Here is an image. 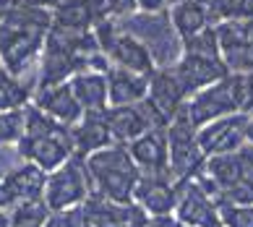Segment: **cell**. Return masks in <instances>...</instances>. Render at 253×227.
<instances>
[{
    "mask_svg": "<svg viewBox=\"0 0 253 227\" xmlns=\"http://www.w3.org/2000/svg\"><path fill=\"white\" fill-rule=\"evenodd\" d=\"M107 84H110V107L136 105V102H144L149 97V84H152V76L133 73V71L118 68V65H110Z\"/></svg>",
    "mask_w": 253,
    "mask_h": 227,
    "instance_id": "obj_21",
    "label": "cell"
},
{
    "mask_svg": "<svg viewBox=\"0 0 253 227\" xmlns=\"http://www.w3.org/2000/svg\"><path fill=\"white\" fill-rule=\"evenodd\" d=\"M222 198H227L232 204H253V175H248L243 183H238L235 188H230Z\"/></svg>",
    "mask_w": 253,
    "mask_h": 227,
    "instance_id": "obj_33",
    "label": "cell"
},
{
    "mask_svg": "<svg viewBox=\"0 0 253 227\" xmlns=\"http://www.w3.org/2000/svg\"><path fill=\"white\" fill-rule=\"evenodd\" d=\"M84 227H146L149 217L136 201L118 204L91 193L84 201Z\"/></svg>",
    "mask_w": 253,
    "mask_h": 227,
    "instance_id": "obj_13",
    "label": "cell"
},
{
    "mask_svg": "<svg viewBox=\"0 0 253 227\" xmlns=\"http://www.w3.org/2000/svg\"><path fill=\"white\" fill-rule=\"evenodd\" d=\"M214 29H217L222 60L230 68V73H253V18L222 21Z\"/></svg>",
    "mask_w": 253,
    "mask_h": 227,
    "instance_id": "obj_11",
    "label": "cell"
},
{
    "mask_svg": "<svg viewBox=\"0 0 253 227\" xmlns=\"http://www.w3.org/2000/svg\"><path fill=\"white\" fill-rule=\"evenodd\" d=\"M175 220L185 227H222L219 191L206 181L204 173L180 183Z\"/></svg>",
    "mask_w": 253,
    "mask_h": 227,
    "instance_id": "obj_9",
    "label": "cell"
},
{
    "mask_svg": "<svg viewBox=\"0 0 253 227\" xmlns=\"http://www.w3.org/2000/svg\"><path fill=\"white\" fill-rule=\"evenodd\" d=\"M243 99H246V76L230 73L222 81L193 94L188 99V105H185V112L193 120V126L201 128L211 120L243 112Z\"/></svg>",
    "mask_w": 253,
    "mask_h": 227,
    "instance_id": "obj_6",
    "label": "cell"
},
{
    "mask_svg": "<svg viewBox=\"0 0 253 227\" xmlns=\"http://www.w3.org/2000/svg\"><path fill=\"white\" fill-rule=\"evenodd\" d=\"M146 99L157 107L159 115L170 123L172 118H177L185 110L191 94L183 87V81H180V76L175 73V68H157L152 73V84H149V97Z\"/></svg>",
    "mask_w": 253,
    "mask_h": 227,
    "instance_id": "obj_17",
    "label": "cell"
},
{
    "mask_svg": "<svg viewBox=\"0 0 253 227\" xmlns=\"http://www.w3.org/2000/svg\"><path fill=\"white\" fill-rule=\"evenodd\" d=\"M102 8H105L107 18H126L130 13H138V0H102Z\"/></svg>",
    "mask_w": 253,
    "mask_h": 227,
    "instance_id": "obj_31",
    "label": "cell"
},
{
    "mask_svg": "<svg viewBox=\"0 0 253 227\" xmlns=\"http://www.w3.org/2000/svg\"><path fill=\"white\" fill-rule=\"evenodd\" d=\"M11 8H13V0H0V24H3V18L8 16Z\"/></svg>",
    "mask_w": 253,
    "mask_h": 227,
    "instance_id": "obj_37",
    "label": "cell"
},
{
    "mask_svg": "<svg viewBox=\"0 0 253 227\" xmlns=\"http://www.w3.org/2000/svg\"><path fill=\"white\" fill-rule=\"evenodd\" d=\"M243 112L253 118V73L246 76V99H243Z\"/></svg>",
    "mask_w": 253,
    "mask_h": 227,
    "instance_id": "obj_35",
    "label": "cell"
},
{
    "mask_svg": "<svg viewBox=\"0 0 253 227\" xmlns=\"http://www.w3.org/2000/svg\"><path fill=\"white\" fill-rule=\"evenodd\" d=\"M52 29V11L13 5L0 24V63L13 76L34 81L32 71H40V58Z\"/></svg>",
    "mask_w": 253,
    "mask_h": 227,
    "instance_id": "obj_1",
    "label": "cell"
},
{
    "mask_svg": "<svg viewBox=\"0 0 253 227\" xmlns=\"http://www.w3.org/2000/svg\"><path fill=\"white\" fill-rule=\"evenodd\" d=\"M175 73L180 76L183 87L188 89L191 97L199 94L201 89L211 87V84L222 81L224 76H230V68L222 60L217 29L214 26H209L201 34L183 42V58L177 60Z\"/></svg>",
    "mask_w": 253,
    "mask_h": 227,
    "instance_id": "obj_4",
    "label": "cell"
},
{
    "mask_svg": "<svg viewBox=\"0 0 253 227\" xmlns=\"http://www.w3.org/2000/svg\"><path fill=\"white\" fill-rule=\"evenodd\" d=\"M26 131V107L0 112V146H16Z\"/></svg>",
    "mask_w": 253,
    "mask_h": 227,
    "instance_id": "obj_28",
    "label": "cell"
},
{
    "mask_svg": "<svg viewBox=\"0 0 253 227\" xmlns=\"http://www.w3.org/2000/svg\"><path fill=\"white\" fill-rule=\"evenodd\" d=\"M248 126H251V115L246 112H235V115L211 120L206 126L199 128V146L204 151V157H217V154H227L240 146L248 144Z\"/></svg>",
    "mask_w": 253,
    "mask_h": 227,
    "instance_id": "obj_12",
    "label": "cell"
},
{
    "mask_svg": "<svg viewBox=\"0 0 253 227\" xmlns=\"http://www.w3.org/2000/svg\"><path fill=\"white\" fill-rule=\"evenodd\" d=\"M248 175H253V144L251 141L235 151L209 157L204 165V178L217 188L219 196H224L230 188L243 183Z\"/></svg>",
    "mask_w": 253,
    "mask_h": 227,
    "instance_id": "obj_15",
    "label": "cell"
},
{
    "mask_svg": "<svg viewBox=\"0 0 253 227\" xmlns=\"http://www.w3.org/2000/svg\"><path fill=\"white\" fill-rule=\"evenodd\" d=\"M16 146L26 162H34L44 173L58 170L76 154L73 128L50 118L47 112H42L34 105L26 107V131Z\"/></svg>",
    "mask_w": 253,
    "mask_h": 227,
    "instance_id": "obj_2",
    "label": "cell"
},
{
    "mask_svg": "<svg viewBox=\"0 0 253 227\" xmlns=\"http://www.w3.org/2000/svg\"><path fill=\"white\" fill-rule=\"evenodd\" d=\"M0 227H11V212L0 209Z\"/></svg>",
    "mask_w": 253,
    "mask_h": 227,
    "instance_id": "obj_38",
    "label": "cell"
},
{
    "mask_svg": "<svg viewBox=\"0 0 253 227\" xmlns=\"http://www.w3.org/2000/svg\"><path fill=\"white\" fill-rule=\"evenodd\" d=\"M248 141L253 144V118H251V126H248Z\"/></svg>",
    "mask_w": 253,
    "mask_h": 227,
    "instance_id": "obj_39",
    "label": "cell"
},
{
    "mask_svg": "<svg viewBox=\"0 0 253 227\" xmlns=\"http://www.w3.org/2000/svg\"><path fill=\"white\" fill-rule=\"evenodd\" d=\"M44 183H47V173L42 167H37L34 162L18 165L0 181V209L13 212L18 204L44 198Z\"/></svg>",
    "mask_w": 253,
    "mask_h": 227,
    "instance_id": "obj_14",
    "label": "cell"
},
{
    "mask_svg": "<svg viewBox=\"0 0 253 227\" xmlns=\"http://www.w3.org/2000/svg\"><path fill=\"white\" fill-rule=\"evenodd\" d=\"M94 193L91 188V178L86 170V159L81 154H73L65 165L47 173V183H44V204L55 209H73V206H84V201Z\"/></svg>",
    "mask_w": 253,
    "mask_h": 227,
    "instance_id": "obj_7",
    "label": "cell"
},
{
    "mask_svg": "<svg viewBox=\"0 0 253 227\" xmlns=\"http://www.w3.org/2000/svg\"><path fill=\"white\" fill-rule=\"evenodd\" d=\"M222 227H253V204H232L219 196Z\"/></svg>",
    "mask_w": 253,
    "mask_h": 227,
    "instance_id": "obj_29",
    "label": "cell"
},
{
    "mask_svg": "<svg viewBox=\"0 0 253 227\" xmlns=\"http://www.w3.org/2000/svg\"><path fill=\"white\" fill-rule=\"evenodd\" d=\"M167 11H170V18H172L177 34L183 37V42L201 34L209 26H214L211 13H209V0H175V3H170Z\"/></svg>",
    "mask_w": 253,
    "mask_h": 227,
    "instance_id": "obj_24",
    "label": "cell"
},
{
    "mask_svg": "<svg viewBox=\"0 0 253 227\" xmlns=\"http://www.w3.org/2000/svg\"><path fill=\"white\" fill-rule=\"evenodd\" d=\"M105 18L102 0H60V5L52 11V26L68 32H94Z\"/></svg>",
    "mask_w": 253,
    "mask_h": 227,
    "instance_id": "obj_20",
    "label": "cell"
},
{
    "mask_svg": "<svg viewBox=\"0 0 253 227\" xmlns=\"http://www.w3.org/2000/svg\"><path fill=\"white\" fill-rule=\"evenodd\" d=\"M73 128V144H76V154L89 157L99 149H107L115 144V138L110 134L105 112H84V118Z\"/></svg>",
    "mask_w": 253,
    "mask_h": 227,
    "instance_id": "obj_22",
    "label": "cell"
},
{
    "mask_svg": "<svg viewBox=\"0 0 253 227\" xmlns=\"http://www.w3.org/2000/svg\"><path fill=\"white\" fill-rule=\"evenodd\" d=\"M209 13L214 26L222 21L253 18V0H209Z\"/></svg>",
    "mask_w": 253,
    "mask_h": 227,
    "instance_id": "obj_26",
    "label": "cell"
},
{
    "mask_svg": "<svg viewBox=\"0 0 253 227\" xmlns=\"http://www.w3.org/2000/svg\"><path fill=\"white\" fill-rule=\"evenodd\" d=\"M180 196V183L167 173V175H141L133 201L141 206L149 217H172Z\"/></svg>",
    "mask_w": 253,
    "mask_h": 227,
    "instance_id": "obj_16",
    "label": "cell"
},
{
    "mask_svg": "<svg viewBox=\"0 0 253 227\" xmlns=\"http://www.w3.org/2000/svg\"><path fill=\"white\" fill-rule=\"evenodd\" d=\"M34 91H37L34 81L18 79L0 63V112L29 107V102L34 99Z\"/></svg>",
    "mask_w": 253,
    "mask_h": 227,
    "instance_id": "obj_25",
    "label": "cell"
},
{
    "mask_svg": "<svg viewBox=\"0 0 253 227\" xmlns=\"http://www.w3.org/2000/svg\"><path fill=\"white\" fill-rule=\"evenodd\" d=\"M13 5L37 8V11H55L60 5V0H13Z\"/></svg>",
    "mask_w": 253,
    "mask_h": 227,
    "instance_id": "obj_34",
    "label": "cell"
},
{
    "mask_svg": "<svg viewBox=\"0 0 253 227\" xmlns=\"http://www.w3.org/2000/svg\"><path fill=\"white\" fill-rule=\"evenodd\" d=\"M44 227H84V209L73 206V209H55L47 214Z\"/></svg>",
    "mask_w": 253,
    "mask_h": 227,
    "instance_id": "obj_30",
    "label": "cell"
},
{
    "mask_svg": "<svg viewBox=\"0 0 253 227\" xmlns=\"http://www.w3.org/2000/svg\"><path fill=\"white\" fill-rule=\"evenodd\" d=\"M24 162L26 159L21 157L18 146H0V181H3L8 173H13L18 165H24Z\"/></svg>",
    "mask_w": 253,
    "mask_h": 227,
    "instance_id": "obj_32",
    "label": "cell"
},
{
    "mask_svg": "<svg viewBox=\"0 0 253 227\" xmlns=\"http://www.w3.org/2000/svg\"><path fill=\"white\" fill-rule=\"evenodd\" d=\"M141 175H167L170 173V146H167V128H154L126 144Z\"/></svg>",
    "mask_w": 253,
    "mask_h": 227,
    "instance_id": "obj_18",
    "label": "cell"
},
{
    "mask_svg": "<svg viewBox=\"0 0 253 227\" xmlns=\"http://www.w3.org/2000/svg\"><path fill=\"white\" fill-rule=\"evenodd\" d=\"M84 159H86L91 188H94L97 196L118 201V204L133 201V191L138 181H141V170L133 162L126 144H112Z\"/></svg>",
    "mask_w": 253,
    "mask_h": 227,
    "instance_id": "obj_3",
    "label": "cell"
},
{
    "mask_svg": "<svg viewBox=\"0 0 253 227\" xmlns=\"http://www.w3.org/2000/svg\"><path fill=\"white\" fill-rule=\"evenodd\" d=\"M167 146H170V175L177 183L204 173L206 157L199 146V128L193 126L185 110L167 126Z\"/></svg>",
    "mask_w": 253,
    "mask_h": 227,
    "instance_id": "obj_8",
    "label": "cell"
},
{
    "mask_svg": "<svg viewBox=\"0 0 253 227\" xmlns=\"http://www.w3.org/2000/svg\"><path fill=\"white\" fill-rule=\"evenodd\" d=\"M146 227H175V217H152Z\"/></svg>",
    "mask_w": 253,
    "mask_h": 227,
    "instance_id": "obj_36",
    "label": "cell"
},
{
    "mask_svg": "<svg viewBox=\"0 0 253 227\" xmlns=\"http://www.w3.org/2000/svg\"><path fill=\"white\" fill-rule=\"evenodd\" d=\"M120 29L136 37L157 63V68H175L177 60L183 58V37L177 34L170 11H157V13H130L120 18Z\"/></svg>",
    "mask_w": 253,
    "mask_h": 227,
    "instance_id": "obj_5",
    "label": "cell"
},
{
    "mask_svg": "<svg viewBox=\"0 0 253 227\" xmlns=\"http://www.w3.org/2000/svg\"><path fill=\"white\" fill-rule=\"evenodd\" d=\"M105 118H107V126H110V134L115 138V144H130V141H136L138 136L149 134V131L170 126L149 99L136 102V105L107 107Z\"/></svg>",
    "mask_w": 253,
    "mask_h": 227,
    "instance_id": "obj_10",
    "label": "cell"
},
{
    "mask_svg": "<svg viewBox=\"0 0 253 227\" xmlns=\"http://www.w3.org/2000/svg\"><path fill=\"white\" fill-rule=\"evenodd\" d=\"M175 227H185V225H180V222H177V220H175Z\"/></svg>",
    "mask_w": 253,
    "mask_h": 227,
    "instance_id": "obj_40",
    "label": "cell"
},
{
    "mask_svg": "<svg viewBox=\"0 0 253 227\" xmlns=\"http://www.w3.org/2000/svg\"><path fill=\"white\" fill-rule=\"evenodd\" d=\"M32 105L40 107L42 112H47L50 118L65 123V126H76L84 118V107L76 99V91H73L71 81L58 84V87H47V89H37Z\"/></svg>",
    "mask_w": 253,
    "mask_h": 227,
    "instance_id": "obj_19",
    "label": "cell"
},
{
    "mask_svg": "<svg viewBox=\"0 0 253 227\" xmlns=\"http://www.w3.org/2000/svg\"><path fill=\"white\" fill-rule=\"evenodd\" d=\"M71 87L76 91L84 112H105L110 107V84L105 71H81L71 79Z\"/></svg>",
    "mask_w": 253,
    "mask_h": 227,
    "instance_id": "obj_23",
    "label": "cell"
},
{
    "mask_svg": "<svg viewBox=\"0 0 253 227\" xmlns=\"http://www.w3.org/2000/svg\"><path fill=\"white\" fill-rule=\"evenodd\" d=\"M47 214H50V206L44 204V198L18 204L11 212V227H44Z\"/></svg>",
    "mask_w": 253,
    "mask_h": 227,
    "instance_id": "obj_27",
    "label": "cell"
}]
</instances>
